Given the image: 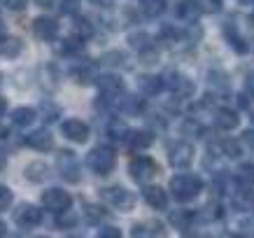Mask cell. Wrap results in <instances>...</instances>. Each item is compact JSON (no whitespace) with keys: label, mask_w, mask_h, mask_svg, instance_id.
<instances>
[{"label":"cell","mask_w":254,"mask_h":238,"mask_svg":"<svg viewBox=\"0 0 254 238\" xmlns=\"http://www.w3.org/2000/svg\"><path fill=\"white\" fill-rule=\"evenodd\" d=\"M170 192L177 201H187L196 199L200 192H203V180L198 175H191V173H182V175H175L170 180Z\"/></svg>","instance_id":"1"},{"label":"cell","mask_w":254,"mask_h":238,"mask_svg":"<svg viewBox=\"0 0 254 238\" xmlns=\"http://www.w3.org/2000/svg\"><path fill=\"white\" fill-rule=\"evenodd\" d=\"M86 163H89V168H91L96 175H110V173L115 170L117 154H115V150H112V147L98 145V147H93L91 152H89Z\"/></svg>","instance_id":"2"},{"label":"cell","mask_w":254,"mask_h":238,"mask_svg":"<svg viewBox=\"0 0 254 238\" xmlns=\"http://www.w3.org/2000/svg\"><path fill=\"white\" fill-rule=\"evenodd\" d=\"M100 196H103V201H105L108 206L117 208V210H122V213H128V210H133V206H135L133 192L124 189V187H105V189L100 192Z\"/></svg>","instance_id":"3"},{"label":"cell","mask_w":254,"mask_h":238,"mask_svg":"<svg viewBox=\"0 0 254 238\" xmlns=\"http://www.w3.org/2000/svg\"><path fill=\"white\" fill-rule=\"evenodd\" d=\"M163 86H168L170 93L177 96V98H189L193 93V82L187 75L177 73V70H170L168 75L163 77Z\"/></svg>","instance_id":"4"},{"label":"cell","mask_w":254,"mask_h":238,"mask_svg":"<svg viewBox=\"0 0 254 238\" xmlns=\"http://www.w3.org/2000/svg\"><path fill=\"white\" fill-rule=\"evenodd\" d=\"M128 173H131V177L135 182L147 184L156 175V163L152 161L149 157H135V159H131V163H128Z\"/></svg>","instance_id":"5"},{"label":"cell","mask_w":254,"mask_h":238,"mask_svg":"<svg viewBox=\"0 0 254 238\" xmlns=\"http://www.w3.org/2000/svg\"><path fill=\"white\" fill-rule=\"evenodd\" d=\"M96 84H98V91L103 93V98L108 100H117L126 91V84L119 75H100L96 77Z\"/></svg>","instance_id":"6"},{"label":"cell","mask_w":254,"mask_h":238,"mask_svg":"<svg viewBox=\"0 0 254 238\" xmlns=\"http://www.w3.org/2000/svg\"><path fill=\"white\" fill-rule=\"evenodd\" d=\"M56 163H59V170H61V175L68 180V182H79V161L75 152H70V150H61L59 157H56Z\"/></svg>","instance_id":"7"},{"label":"cell","mask_w":254,"mask_h":238,"mask_svg":"<svg viewBox=\"0 0 254 238\" xmlns=\"http://www.w3.org/2000/svg\"><path fill=\"white\" fill-rule=\"evenodd\" d=\"M168 161L170 166H175V168H187V166H191L193 161V147L185 140H180L175 145L168 150Z\"/></svg>","instance_id":"8"},{"label":"cell","mask_w":254,"mask_h":238,"mask_svg":"<svg viewBox=\"0 0 254 238\" xmlns=\"http://www.w3.org/2000/svg\"><path fill=\"white\" fill-rule=\"evenodd\" d=\"M70 203H72L70 194L63 192V189H56V187H52V189H47V192L42 194V206H45L47 210L61 213V210H68Z\"/></svg>","instance_id":"9"},{"label":"cell","mask_w":254,"mask_h":238,"mask_svg":"<svg viewBox=\"0 0 254 238\" xmlns=\"http://www.w3.org/2000/svg\"><path fill=\"white\" fill-rule=\"evenodd\" d=\"M14 222L23 229H31V227H38L42 222V210H38L35 206L31 203H23L14 210Z\"/></svg>","instance_id":"10"},{"label":"cell","mask_w":254,"mask_h":238,"mask_svg":"<svg viewBox=\"0 0 254 238\" xmlns=\"http://www.w3.org/2000/svg\"><path fill=\"white\" fill-rule=\"evenodd\" d=\"M33 33H35V38L45 40V42H54L59 38V23L52 16H38L33 21Z\"/></svg>","instance_id":"11"},{"label":"cell","mask_w":254,"mask_h":238,"mask_svg":"<svg viewBox=\"0 0 254 238\" xmlns=\"http://www.w3.org/2000/svg\"><path fill=\"white\" fill-rule=\"evenodd\" d=\"M63 136L68 140H72V143H86L89 140V126H86L84 122H79V119H65L63 122Z\"/></svg>","instance_id":"12"},{"label":"cell","mask_w":254,"mask_h":238,"mask_svg":"<svg viewBox=\"0 0 254 238\" xmlns=\"http://www.w3.org/2000/svg\"><path fill=\"white\" fill-rule=\"evenodd\" d=\"M131 238H168V231L161 222H140L131 229Z\"/></svg>","instance_id":"13"},{"label":"cell","mask_w":254,"mask_h":238,"mask_svg":"<svg viewBox=\"0 0 254 238\" xmlns=\"http://www.w3.org/2000/svg\"><path fill=\"white\" fill-rule=\"evenodd\" d=\"M26 145L38 150V152H49L54 147V136L49 131H33L26 136Z\"/></svg>","instance_id":"14"},{"label":"cell","mask_w":254,"mask_h":238,"mask_svg":"<svg viewBox=\"0 0 254 238\" xmlns=\"http://www.w3.org/2000/svg\"><path fill=\"white\" fill-rule=\"evenodd\" d=\"M231 206L240 213H252L254 210V192L250 187H240L238 192H233L231 196Z\"/></svg>","instance_id":"15"},{"label":"cell","mask_w":254,"mask_h":238,"mask_svg":"<svg viewBox=\"0 0 254 238\" xmlns=\"http://www.w3.org/2000/svg\"><path fill=\"white\" fill-rule=\"evenodd\" d=\"M142 196H145V203L149 208H154V210H166L168 208V194L163 192L161 187H145V192H142Z\"/></svg>","instance_id":"16"},{"label":"cell","mask_w":254,"mask_h":238,"mask_svg":"<svg viewBox=\"0 0 254 238\" xmlns=\"http://www.w3.org/2000/svg\"><path fill=\"white\" fill-rule=\"evenodd\" d=\"M72 77H75V82L79 84H89L96 79V63L89 61V59H82L77 66H72Z\"/></svg>","instance_id":"17"},{"label":"cell","mask_w":254,"mask_h":238,"mask_svg":"<svg viewBox=\"0 0 254 238\" xmlns=\"http://www.w3.org/2000/svg\"><path fill=\"white\" fill-rule=\"evenodd\" d=\"M175 16L177 19H182V21H187V23H191L200 16V9L193 0H180V2L175 5Z\"/></svg>","instance_id":"18"},{"label":"cell","mask_w":254,"mask_h":238,"mask_svg":"<svg viewBox=\"0 0 254 238\" xmlns=\"http://www.w3.org/2000/svg\"><path fill=\"white\" fill-rule=\"evenodd\" d=\"M215 124H217V129H222V131H233L240 124V117L229 108H219L215 112Z\"/></svg>","instance_id":"19"},{"label":"cell","mask_w":254,"mask_h":238,"mask_svg":"<svg viewBox=\"0 0 254 238\" xmlns=\"http://www.w3.org/2000/svg\"><path fill=\"white\" fill-rule=\"evenodd\" d=\"M126 143L131 145V150H147L154 143V133L152 131H128Z\"/></svg>","instance_id":"20"},{"label":"cell","mask_w":254,"mask_h":238,"mask_svg":"<svg viewBox=\"0 0 254 238\" xmlns=\"http://www.w3.org/2000/svg\"><path fill=\"white\" fill-rule=\"evenodd\" d=\"M140 84V91L145 93V96H156V93L163 91V77L159 75H142L138 79Z\"/></svg>","instance_id":"21"},{"label":"cell","mask_w":254,"mask_h":238,"mask_svg":"<svg viewBox=\"0 0 254 238\" xmlns=\"http://www.w3.org/2000/svg\"><path fill=\"white\" fill-rule=\"evenodd\" d=\"M23 49V42L14 35H5V38H0V54L7 56V59H16V56L21 54Z\"/></svg>","instance_id":"22"},{"label":"cell","mask_w":254,"mask_h":238,"mask_svg":"<svg viewBox=\"0 0 254 238\" xmlns=\"http://www.w3.org/2000/svg\"><path fill=\"white\" fill-rule=\"evenodd\" d=\"M23 175H26L28 182H42V180H47V175H49V168H47V163H42V161H31L26 166V170H23Z\"/></svg>","instance_id":"23"},{"label":"cell","mask_w":254,"mask_h":238,"mask_svg":"<svg viewBox=\"0 0 254 238\" xmlns=\"http://www.w3.org/2000/svg\"><path fill=\"white\" fill-rule=\"evenodd\" d=\"M212 152L222 154V157H231V159H236V157H240V145L236 143V140H231V138H222V140H217L215 145H212Z\"/></svg>","instance_id":"24"},{"label":"cell","mask_w":254,"mask_h":238,"mask_svg":"<svg viewBox=\"0 0 254 238\" xmlns=\"http://www.w3.org/2000/svg\"><path fill=\"white\" fill-rule=\"evenodd\" d=\"M224 35H226V40H229V45L238 52V54H245L247 52V45H245V40L238 35V31H236V26L233 23H226L224 26Z\"/></svg>","instance_id":"25"},{"label":"cell","mask_w":254,"mask_h":238,"mask_svg":"<svg viewBox=\"0 0 254 238\" xmlns=\"http://www.w3.org/2000/svg\"><path fill=\"white\" fill-rule=\"evenodd\" d=\"M82 47H84V40L77 38V35H72V38L61 40V45H59V52H61V54H65V56L79 54V52H82Z\"/></svg>","instance_id":"26"},{"label":"cell","mask_w":254,"mask_h":238,"mask_svg":"<svg viewBox=\"0 0 254 238\" xmlns=\"http://www.w3.org/2000/svg\"><path fill=\"white\" fill-rule=\"evenodd\" d=\"M12 122H14L16 126H31V124L35 122V110L33 108H16L14 112H12Z\"/></svg>","instance_id":"27"},{"label":"cell","mask_w":254,"mask_h":238,"mask_svg":"<svg viewBox=\"0 0 254 238\" xmlns=\"http://www.w3.org/2000/svg\"><path fill=\"white\" fill-rule=\"evenodd\" d=\"M236 180H238L240 187H252L254 184V163H243V166L236 170Z\"/></svg>","instance_id":"28"},{"label":"cell","mask_w":254,"mask_h":238,"mask_svg":"<svg viewBox=\"0 0 254 238\" xmlns=\"http://www.w3.org/2000/svg\"><path fill=\"white\" fill-rule=\"evenodd\" d=\"M138 2H140V9L147 16H159L166 9V0H138Z\"/></svg>","instance_id":"29"},{"label":"cell","mask_w":254,"mask_h":238,"mask_svg":"<svg viewBox=\"0 0 254 238\" xmlns=\"http://www.w3.org/2000/svg\"><path fill=\"white\" fill-rule=\"evenodd\" d=\"M72 31H75V35H77V38L86 40V38H91V35H93V26H91V21H89V19L77 16V19H75V26H72Z\"/></svg>","instance_id":"30"},{"label":"cell","mask_w":254,"mask_h":238,"mask_svg":"<svg viewBox=\"0 0 254 238\" xmlns=\"http://www.w3.org/2000/svg\"><path fill=\"white\" fill-rule=\"evenodd\" d=\"M128 42H131V47H135L138 52H145V49H149L152 45V38L147 35V33H133V35H128Z\"/></svg>","instance_id":"31"},{"label":"cell","mask_w":254,"mask_h":238,"mask_svg":"<svg viewBox=\"0 0 254 238\" xmlns=\"http://www.w3.org/2000/svg\"><path fill=\"white\" fill-rule=\"evenodd\" d=\"M108 133L112 140H126V136H128V126L124 122H112L108 126Z\"/></svg>","instance_id":"32"},{"label":"cell","mask_w":254,"mask_h":238,"mask_svg":"<svg viewBox=\"0 0 254 238\" xmlns=\"http://www.w3.org/2000/svg\"><path fill=\"white\" fill-rule=\"evenodd\" d=\"M54 7L61 14H77L79 12V0H56Z\"/></svg>","instance_id":"33"},{"label":"cell","mask_w":254,"mask_h":238,"mask_svg":"<svg viewBox=\"0 0 254 238\" xmlns=\"http://www.w3.org/2000/svg\"><path fill=\"white\" fill-rule=\"evenodd\" d=\"M196 5H198L200 14L205 12V14H217L219 9H222V0H193Z\"/></svg>","instance_id":"34"},{"label":"cell","mask_w":254,"mask_h":238,"mask_svg":"<svg viewBox=\"0 0 254 238\" xmlns=\"http://www.w3.org/2000/svg\"><path fill=\"white\" fill-rule=\"evenodd\" d=\"M159 40H161L166 47H173L177 40H180V33H177L173 26H163V28H161V35H159Z\"/></svg>","instance_id":"35"},{"label":"cell","mask_w":254,"mask_h":238,"mask_svg":"<svg viewBox=\"0 0 254 238\" xmlns=\"http://www.w3.org/2000/svg\"><path fill=\"white\" fill-rule=\"evenodd\" d=\"M75 222H77V215L70 213V210H61V215L56 217V224L61 229H70V227H75Z\"/></svg>","instance_id":"36"},{"label":"cell","mask_w":254,"mask_h":238,"mask_svg":"<svg viewBox=\"0 0 254 238\" xmlns=\"http://www.w3.org/2000/svg\"><path fill=\"white\" fill-rule=\"evenodd\" d=\"M142 98H122V110L124 112H131V115H135V112H140L142 110Z\"/></svg>","instance_id":"37"},{"label":"cell","mask_w":254,"mask_h":238,"mask_svg":"<svg viewBox=\"0 0 254 238\" xmlns=\"http://www.w3.org/2000/svg\"><path fill=\"white\" fill-rule=\"evenodd\" d=\"M12 201H14V194L9 192L5 184H0V213H2V210H7V208L12 206Z\"/></svg>","instance_id":"38"},{"label":"cell","mask_w":254,"mask_h":238,"mask_svg":"<svg viewBox=\"0 0 254 238\" xmlns=\"http://www.w3.org/2000/svg\"><path fill=\"white\" fill-rule=\"evenodd\" d=\"M126 54L122 52H110V54L103 56V63H108V66H126Z\"/></svg>","instance_id":"39"},{"label":"cell","mask_w":254,"mask_h":238,"mask_svg":"<svg viewBox=\"0 0 254 238\" xmlns=\"http://www.w3.org/2000/svg\"><path fill=\"white\" fill-rule=\"evenodd\" d=\"M96 238H122V229H117V227H100Z\"/></svg>","instance_id":"40"},{"label":"cell","mask_w":254,"mask_h":238,"mask_svg":"<svg viewBox=\"0 0 254 238\" xmlns=\"http://www.w3.org/2000/svg\"><path fill=\"white\" fill-rule=\"evenodd\" d=\"M140 61L145 63V66H152V63L159 61V54L154 52V47H149V49H145V52H140Z\"/></svg>","instance_id":"41"},{"label":"cell","mask_w":254,"mask_h":238,"mask_svg":"<svg viewBox=\"0 0 254 238\" xmlns=\"http://www.w3.org/2000/svg\"><path fill=\"white\" fill-rule=\"evenodd\" d=\"M182 131H185V133H191V136H200V133H203V126H200L196 119H187Z\"/></svg>","instance_id":"42"},{"label":"cell","mask_w":254,"mask_h":238,"mask_svg":"<svg viewBox=\"0 0 254 238\" xmlns=\"http://www.w3.org/2000/svg\"><path fill=\"white\" fill-rule=\"evenodd\" d=\"M84 215H86V220L91 224H96L103 217V213H100V208L98 206H86V210H84Z\"/></svg>","instance_id":"43"},{"label":"cell","mask_w":254,"mask_h":238,"mask_svg":"<svg viewBox=\"0 0 254 238\" xmlns=\"http://www.w3.org/2000/svg\"><path fill=\"white\" fill-rule=\"evenodd\" d=\"M42 117H45L47 122H54L56 117H59V108H56V105L45 103V105H42Z\"/></svg>","instance_id":"44"},{"label":"cell","mask_w":254,"mask_h":238,"mask_svg":"<svg viewBox=\"0 0 254 238\" xmlns=\"http://www.w3.org/2000/svg\"><path fill=\"white\" fill-rule=\"evenodd\" d=\"M240 229L245 231V236L254 238V215H250L247 220H243V222H240Z\"/></svg>","instance_id":"45"},{"label":"cell","mask_w":254,"mask_h":238,"mask_svg":"<svg viewBox=\"0 0 254 238\" xmlns=\"http://www.w3.org/2000/svg\"><path fill=\"white\" fill-rule=\"evenodd\" d=\"M2 5H5V7L7 9H23L26 7V5H28V0H2Z\"/></svg>","instance_id":"46"},{"label":"cell","mask_w":254,"mask_h":238,"mask_svg":"<svg viewBox=\"0 0 254 238\" xmlns=\"http://www.w3.org/2000/svg\"><path fill=\"white\" fill-rule=\"evenodd\" d=\"M243 143L254 152V131H245V133H243Z\"/></svg>","instance_id":"47"},{"label":"cell","mask_w":254,"mask_h":238,"mask_svg":"<svg viewBox=\"0 0 254 238\" xmlns=\"http://www.w3.org/2000/svg\"><path fill=\"white\" fill-rule=\"evenodd\" d=\"M245 89H247V93H250V96H254V70L245 77Z\"/></svg>","instance_id":"48"},{"label":"cell","mask_w":254,"mask_h":238,"mask_svg":"<svg viewBox=\"0 0 254 238\" xmlns=\"http://www.w3.org/2000/svg\"><path fill=\"white\" fill-rule=\"evenodd\" d=\"M5 163H7V157H5V152L0 150V170L5 168Z\"/></svg>","instance_id":"49"},{"label":"cell","mask_w":254,"mask_h":238,"mask_svg":"<svg viewBox=\"0 0 254 238\" xmlns=\"http://www.w3.org/2000/svg\"><path fill=\"white\" fill-rule=\"evenodd\" d=\"M40 5H45V7H54V2L56 0H38Z\"/></svg>","instance_id":"50"},{"label":"cell","mask_w":254,"mask_h":238,"mask_svg":"<svg viewBox=\"0 0 254 238\" xmlns=\"http://www.w3.org/2000/svg\"><path fill=\"white\" fill-rule=\"evenodd\" d=\"M5 110H7V103H5V98H0V117L5 115Z\"/></svg>","instance_id":"51"},{"label":"cell","mask_w":254,"mask_h":238,"mask_svg":"<svg viewBox=\"0 0 254 238\" xmlns=\"http://www.w3.org/2000/svg\"><path fill=\"white\" fill-rule=\"evenodd\" d=\"M222 238H247L245 234H224Z\"/></svg>","instance_id":"52"},{"label":"cell","mask_w":254,"mask_h":238,"mask_svg":"<svg viewBox=\"0 0 254 238\" xmlns=\"http://www.w3.org/2000/svg\"><path fill=\"white\" fill-rule=\"evenodd\" d=\"M5 234H7V227H5V222H0V238H5Z\"/></svg>","instance_id":"53"},{"label":"cell","mask_w":254,"mask_h":238,"mask_svg":"<svg viewBox=\"0 0 254 238\" xmlns=\"http://www.w3.org/2000/svg\"><path fill=\"white\" fill-rule=\"evenodd\" d=\"M238 103H240V108H247V103H250V100H245V96H238Z\"/></svg>","instance_id":"54"},{"label":"cell","mask_w":254,"mask_h":238,"mask_svg":"<svg viewBox=\"0 0 254 238\" xmlns=\"http://www.w3.org/2000/svg\"><path fill=\"white\" fill-rule=\"evenodd\" d=\"M243 5H254V0H240Z\"/></svg>","instance_id":"55"},{"label":"cell","mask_w":254,"mask_h":238,"mask_svg":"<svg viewBox=\"0 0 254 238\" xmlns=\"http://www.w3.org/2000/svg\"><path fill=\"white\" fill-rule=\"evenodd\" d=\"M2 31H5V26H2V21H0V35H2Z\"/></svg>","instance_id":"56"},{"label":"cell","mask_w":254,"mask_h":238,"mask_svg":"<svg viewBox=\"0 0 254 238\" xmlns=\"http://www.w3.org/2000/svg\"><path fill=\"white\" fill-rule=\"evenodd\" d=\"M252 124H254V112H252Z\"/></svg>","instance_id":"57"},{"label":"cell","mask_w":254,"mask_h":238,"mask_svg":"<svg viewBox=\"0 0 254 238\" xmlns=\"http://www.w3.org/2000/svg\"><path fill=\"white\" fill-rule=\"evenodd\" d=\"M40 238H47V236H40Z\"/></svg>","instance_id":"58"}]
</instances>
